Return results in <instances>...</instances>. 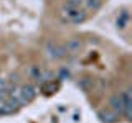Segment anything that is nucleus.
Here are the masks:
<instances>
[{"label":"nucleus","mask_w":132,"mask_h":123,"mask_svg":"<svg viewBox=\"0 0 132 123\" xmlns=\"http://www.w3.org/2000/svg\"><path fill=\"white\" fill-rule=\"evenodd\" d=\"M63 18L71 23H81L86 18V12L81 8H66L63 7Z\"/></svg>","instance_id":"f257e3e1"},{"label":"nucleus","mask_w":132,"mask_h":123,"mask_svg":"<svg viewBox=\"0 0 132 123\" xmlns=\"http://www.w3.org/2000/svg\"><path fill=\"white\" fill-rule=\"evenodd\" d=\"M109 104H111V108H112L114 112L124 113V98H122V95H114L111 98Z\"/></svg>","instance_id":"f03ea898"},{"label":"nucleus","mask_w":132,"mask_h":123,"mask_svg":"<svg viewBox=\"0 0 132 123\" xmlns=\"http://www.w3.org/2000/svg\"><path fill=\"white\" fill-rule=\"evenodd\" d=\"M122 98H124V113H126V117H130V94L129 92L122 94Z\"/></svg>","instance_id":"7ed1b4c3"},{"label":"nucleus","mask_w":132,"mask_h":123,"mask_svg":"<svg viewBox=\"0 0 132 123\" xmlns=\"http://www.w3.org/2000/svg\"><path fill=\"white\" fill-rule=\"evenodd\" d=\"M48 51H51V53H50V56L55 57V59H58V57H63V56H64V51H63L61 48H56V46H50V48H48Z\"/></svg>","instance_id":"20e7f679"},{"label":"nucleus","mask_w":132,"mask_h":123,"mask_svg":"<svg viewBox=\"0 0 132 123\" xmlns=\"http://www.w3.org/2000/svg\"><path fill=\"white\" fill-rule=\"evenodd\" d=\"M88 7L93 8V10H97V8L101 7V0H89V2H88Z\"/></svg>","instance_id":"39448f33"}]
</instances>
